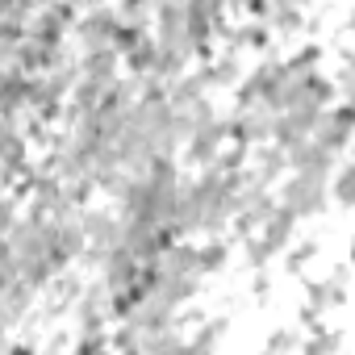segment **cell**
<instances>
[{"mask_svg":"<svg viewBox=\"0 0 355 355\" xmlns=\"http://www.w3.org/2000/svg\"><path fill=\"white\" fill-rule=\"evenodd\" d=\"M117 34H121V13H117V9H84L80 26L71 30V38H76V46H80V55L113 51Z\"/></svg>","mask_w":355,"mask_h":355,"instance_id":"obj_1","label":"cell"},{"mask_svg":"<svg viewBox=\"0 0 355 355\" xmlns=\"http://www.w3.org/2000/svg\"><path fill=\"white\" fill-rule=\"evenodd\" d=\"M326 197H330V180H326V175H297V171H293V180H288L284 193H280V205L293 209L297 222H301V218L326 209Z\"/></svg>","mask_w":355,"mask_h":355,"instance_id":"obj_2","label":"cell"},{"mask_svg":"<svg viewBox=\"0 0 355 355\" xmlns=\"http://www.w3.org/2000/svg\"><path fill=\"white\" fill-rule=\"evenodd\" d=\"M226 142H230V121H209V125H201V130L189 138V146H184V150H189V159H193V163L214 167V163L226 155V150H222Z\"/></svg>","mask_w":355,"mask_h":355,"instance_id":"obj_3","label":"cell"},{"mask_svg":"<svg viewBox=\"0 0 355 355\" xmlns=\"http://www.w3.org/2000/svg\"><path fill=\"white\" fill-rule=\"evenodd\" d=\"M34 297H38V288H34L30 280H13V284H5V322L17 326L21 313L34 309Z\"/></svg>","mask_w":355,"mask_h":355,"instance_id":"obj_4","label":"cell"},{"mask_svg":"<svg viewBox=\"0 0 355 355\" xmlns=\"http://www.w3.org/2000/svg\"><path fill=\"white\" fill-rule=\"evenodd\" d=\"M288 167V150L284 146H276V142H268V146H255V180L268 189L276 175Z\"/></svg>","mask_w":355,"mask_h":355,"instance_id":"obj_5","label":"cell"},{"mask_svg":"<svg viewBox=\"0 0 355 355\" xmlns=\"http://www.w3.org/2000/svg\"><path fill=\"white\" fill-rule=\"evenodd\" d=\"M343 347V334L330 326H309V334H301V355H334Z\"/></svg>","mask_w":355,"mask_h":355,"instance_id":"obj_6","label":"cell"},{"mask_svg":"<svg viewBox=\"0 0 355 355\" xmlns=\"http://www.w3.org/2000/svg\"><path fill=\"white\" fill-rule=\"evenodd\" d=\"M330 197H334L343 209H355V159L343 163V167L330 175Z\"/></svg>","mask_w":355,"mask_h":355,"instance_id":"obj_7","label":"cell"},{"mask_svg":"<svg viewBox=\"0 0 355 355\" xmlns=\"http://www.w3.org/2000/svg\"><path fill=\"white\" fill-rule=\"evenodd\" d=\"M71 355H113V338L105 330H80Z\"/></svg>","mask_w":355,"mask_h":355,"instance_id":"obj_8","label":"cell"},{"mask_svg":"<svg viewBox=\"0 0 355 355\" xmlns=\"http://www.w3.org/2000/svg\"><path fill=\"white\" fill-rule=\"evenodd\" d=\"M226 255H230V247H226L222 239H209V243H201V247H197V259H201V276H205V272H218V268L226 263Z\"/></svg>","mask_w":355,"mask_h":355,"instance_id":"obj_9","label":"cell"},{"mask_svg":"<svg viewBox=\"0 0 355 355\" xmlns=\"http://www.w3.org/2000/svg\"><path fill=\"white\" fill-rule=\"evenodd\" d=\"M301 21H305L301 9H293V5H276L268 26H272V34H293V30H301Z\"/></svg>","mask_w":355,"mask_h":355,"instance_id":"obj_10","label":"cell"},{"mask_svg":"<svg viewBox=\"0 0 355 355\" xmlns=\"http://www.w3.org/2000/svg\"><path fill=\"white\" fill-rule=\"evenodd\" d=\"M313 255H318V243H313V239H309V243H301V247H293V251H288V272H301Z\"/></svg>","mask_w":355,"mask_h":355,"instance_id":"obj_11","label":"cell"},{"mask_svg":"<svg viewBox=\"0 0 355 355\" xmlns=\"http://www.w3.org/2000/svg\"><path fill=\"white\" fill-rule=\"evenodd\" d=\"M293 347H297V334H293V330H276L272 343L263 347V355H288Z\"/></svg>","mask_w":355,"mask_h":355,"instance_id":"obj_12","label":"cell"},{"mask_svg":"<svg viewBox=\"0 0 355 355\" xmlns=\"http://www.w3.org/2000/svg\"><path fill=\"white\" fill-rule=\"evenodd\" d=\"M9 355H42V351H38L34 338H13V343H9Z\"/></svg>","mask_w":355,"mask_h":355,"instance_id":"obj_13","label":"cell"},{"mask_svg":"<svg viewBox=\"0 0 355 355\" xmlns=\"http://www.w3.org/2000/svg\"><path fill=\"white\" fill-rule=\"evenodd\" d=\"M351 34H355V9H351Z\"/></svg>","mask_w":355,"mask_h":355,"instance_id":"obj_14","label":"cell"},{"mask_svg":"<svg viewBox=\"0 0 355 355\" xmlns=\"http://www.w3.org/2000/svg\"><path fill=\"white\" fill-rule=\"evenodd\" d=\"M351 259H355V243H351Z\"/></svg>","mask_w":355,"mask_h":355,"instance_id":"obj_15","label":"cell"}]
</instances>
